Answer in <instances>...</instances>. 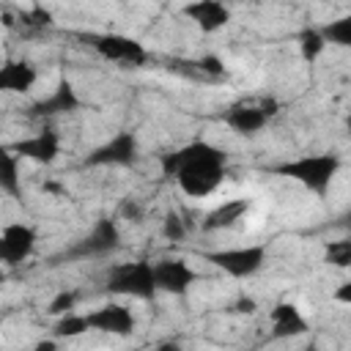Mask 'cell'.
<instances>
[{
	"mask_svg": "<svg viewBox=\"0 0 351 351\" xmlns=\"http://www.w3.org/2000/svg\"><path fill=\"white\" fill-rule=\"evenodd\" d=\"M225 151L206 143V140H195L186 143L170 154L162 156V173L167 178H176L181 192H186L189 197H206L211 195L222 178H225Z\"/></svg>",
	"mask_w": 351,
	"mask_h": 351,
	"instance_id": "1",
	"label": "cell"
},
{
	"mask_svg": "<svg viewBox=\"0 0 351 351\" xmlns=\"http://www.w3.org/2000/svg\"><path fill=\"white\" fill-rule=\"evenodd\" d=\"M271 170L277 176H285V178L307 186L315 195H324L340 170V156L337 154H313V156H299L293 162H282Z\"/></svg>",
	"mask_w": 351,
	"mask_h": 351,
	"instance_id": "2",
	"label": "cell"
},
{
	"mask_svg": "<svg viewBox=\"0 0 351 351\" xmlns=\"http://www.w3.org/2000/svg\"><path fill=\"white\" fill-rule=\"evenodd\" d=\"M107 291L118 296H134V299H151L156 293L154 282V263L134 261V263H115L107 271Z\"/></svg>",
	"mask_w": 351,
	"mask_h": 351,
	"instance_id": "3",
	"label": "cell"
},
{
	"mask_svg": "<svg viewBox=\"0 0 351 351\" xmlns=\"http://www.w3.org/2000/svg\"><path fill=\"white\" fill-rule=\"evenodd\" d=\"M206 261L214 263L217 269L228 271L230 277H239L241 280V277H252L266 263V250H263V244L217 250V252H206Z\"/></svg>",
	"mask_w": 351,
	"mask_h": 351,
	"instance_id": "4",
	"label": "cell"
},
{
	"mask_svg": "<svg viewBox=\"0 0 351 351\" xmlns=\"http://www.w3.org/2000/svg\"><path fill=\"white\" fill-rule=\"evenodd\" d=\"M137 159V137L132 132H118L85 156L88 167H126Z\"/></svg>",
	"mask_w": 351,
	"mask_h": 351,
	"instance_id": "5",
	"label": "cell"
},
{
	"mask_svg": "<svg viewBox=\"0 0 351 351\" xmlns=\"http://www.w3.org/2000/svg\"><path fill=\"white\" fill-rule=\"evenodd\" d=\"M90 47L107 58V60H115V63H129V66H143L148 60V52L145 47L137 41V38H129V36H118V33H104V36H90L88 38Z\"/></svg>",
	"mask_w": 351,
	"mask_h": 351,
	"instance_id": "6",
	"label": "cell"
},
{
	"mask_svg": "<svg viewBox=\"0 0 351 351\" xmlns=\"http://www.w3.org/2000/svg\"><path fill=\"white\" fill-rule=\"evenodd\" d=\"M277 112V101H271V99H263V101H258V104H230L228 110H225V123L233 129V132H239V134H258L266 123H269V118Z\"/></svg>",
	"mask_w": 351,
	"mask_h": 351,
	"instance_id": "7",
	"label": "cell"
},
{
	"mask_svg": "<svg viewBox=\"0 0 351 351\" xmlns=\"http://www.w3.org/2000/svg\"><path fill=\"white\" fill-rule=\"evenodd\" d=\"M197 280V271L181 261V258H162L154 263V282H156V291H165V293H173V296H181L186 293Z\"/></svg>",
	"mask_w": 351,
	"mask_h": 351,
	"instance_id": "8",
	"label": "cell"
},
{
	"mask_svg": "<svg viewBox=\"0 0 351 351\" xmlns=\"http://www.w3.org/2000/svg\"><path fill=\"white\" fill-rule=\"evenodd\" d=\"M36 250V230L22 222H11L0 230V263L16 266L27 261Z\"/></svg>",
	"mask_w": 351,
	"mask_h": 351,
	"instance_id": "9",
	"label": "cell"
},
{
	"mask_svg": "<svg viewBox=\"0 0 351 351\" xmlns=\"http://www.w3.org/2000/svg\"><path fill=\"white\" fill-rule=\"evenodd\" d=\"M118 244H121V230H118L115 219L101 217V219L90 228V233L74 244L71 255H77V258H96V255L112 252Z\"/></svg>",
	"mask_w": 351,
	"mask_h": 351,
	"instance_id": "10",
	"label": "cell"
},
{
	"mask_svg": "<svg viewBox=\"0 0 351 351\" xmlns=\"http://www.w3.org/2000/svg\"><path fill=\"white\" fill-rule=\"evenodd\" d=\"M8 148L22 159H30V162H38V165H49L60 154V137H58L55 129H41V132H36V134H30L25 140H16Z\"/></svg>",
	"mask_w": 351,
	"mask_h": 351,
	"instance_id": "11",
	"label": "cell"
},
{
	"mask_svg": "<svg viewBox=\"0 0 351 351\" xmlns=\"http://www.w3.org/2000/svg\"><path fill=\"white\" fill-rule=\"evenodd\" d=\"M184 16H189L203 33H214L222 30L230 22V11L222 0H192L181 8Z\"/></svg>",
	"mask_w": 351,
	"mask_h": 351,
	"instance_id": "12",
	"label": "cell"
},
{
	"mask_svg": "<svg viewBox=\"0 0 351 351\" xmlns=\"http://www.w3.org/2000/svg\"><path fill=\"white\" fill-rule=\"evenodd\" d=\"M88 329L107 332V335H129L134 329V315L123 304H104L90 310L88 315Z\"/></svg>",
	"mask_w": 351,
	"mask_h": 351,
	"instance_id": "13",
	"label": "cell"
},
{
	"mask_svg": "<svg viewBox=\"0 0 351 351\" xmlns=\"http://www.w3.org/2000/svg\"><path fill=\"white\" fill-rule=\"evenodd\" d=\"M80 107V96L74 90V85L69 80H60L58 88L44 96L41 101H36L30 107V115L33 118H52V115H63V112H74Z\"/></svg>",
	"mask_w": 351,
	"mask_h": 351,
	"instance_id": "14",
	"label": "cell"
},
{
	"mask_svg": "<svg viewBox=\"0 0 351 351\" xmlns=\"http://www.w3.org/2000/svg\"><path fill=\"white\" fill-rule=\"evenodd\" d=\"M36 80V66L27 60H5L0 66V93H27Z\"/></svg>",
	"mask_w": 351,
	"mask_h": 351,
	"instance_id": "15",
	"label": "cell"
},
{
	"mask_svg": "<svg viewBox=\"0 0 351 351\" xmlns=\"http://www.w3.org/2000/svg\"><path fill=\"white\" fill-rule=\"evenodd\" d=\"M307 329L310 324L296 304L280 302L271 310V337H296V335H304Z\"/></svg>",
	"mask_w": 351,
	"mask_h": 351,
	"instance_id": "16",
	"label": "cell"
},
{
	"mask_svg": "<svg viewBox=\"0 0 351 351\" xmlns=\"http://www.w3.org/2000/svg\"><path fill=\"white\" fill-rule=\"evenodd\" d=\"M247 211H250V200H247V197H230V200L219 203L217 208H211V211L203 217V230H208V233H214V230H228V228H233Z\"/></svg>",
	"mask_w": 351,
	"mask_h": 351,
	"instance_id": "17",
	"label": "cell"
},
{
	"mask_svg": "<svg viewBox=\"0 0 351 351\" xmlns=\"http://www.w3.org/2000/svg\"><path fill=\"white\" fill-rule=\"evenodd\" d=\"M0 192L19 195V156L8 145H0Z\"/></svg>",
	"mask_w": 351,
	"mask_h": 351,
	"instance_id": "18",
	"label": "cell"
},
{
	"mask_svg": "<svg viewBox=\"0 0 351 351\" xmlns=\"http://www.w3.org/2000/svg\"><path fill=\"white\" fill-rule=\"evenodd\" d=\"M82 332H88V318L85 315H80V313H63L58 321H55V326H52V335L58 337V340H63V337H77V335H82Z\"/></svg>",
	"mask_w": 351,
	"mask_h": 351,
	"instance_id": "19",
	"label": "cell"
},
{
	"mask_svg": "<svg viewBox=\"0 0 351 351\" xmlns=\"http://www.w3.org/2000/svg\"><path fill=\"white\" fill-rule=\"evenodd\" d=\"M324 41L337 44V47H351V16H340L335 22H329L326 27H321Z\"/></svg>",
	"mask_w": 351,
	"mask_h": 351,
	"instance_id": "20",
	"label": "cell"
},
{
	"mask_svg": "<svg viewBox=\"0 0 351 351\" xmlns=\"http://www.w3.org/2000/svg\"><path fill=\"white\" fill-rule=\"evenodd\" d=\"M324 47H326V41H324L321 30L307 27V30H302V33H299V52H302V58H304L307 63H313V60L324 52Z\"/></svg>",
	"mask_w": 351,
	"mask_h": 351,
	"instance_id": "21",
	"label": "cell"
},
{
	"mask_svg": "<svg viewBox=\"0 0 351 351\" xmlns=\"http://www.w3.org/2000/svg\"><path fill=\"white\" fill-rule=\"evenodd\" d=\"M326 261L335 263V266H340V269H346V266L351 263V241H348V239L329 241V247H326Z\"/></svg>",
	"mask_w": 351,
	"mask_h": 351,
	"instance_id": "22",
	"label": "cell"
},
{
	"mask_svg": "<svg viewBox=\"0 0 351 351\" xmlns=\"http://www.w3.org/2000/svg\"><path fill=\"white\" fill-rule=\"evenodd\" d=\"M184 233H186L184 219H181L176 211H170V214L165 217V236H167L170 241H181V239H184Z\"/></svg>",
	"mask_w": 351,
	"mask_h": 351,
	"instance_id": "23",
	"label": "cell"
},
{
	"mask_svg": "<svg viewBox=\"0 0 351 351\" xmlns=\"http://www.w3.org/2000/svg\"><path fill=\"white\" fill-rule=\"evenodd\" d=\"M74 302H77V296H74L71 291H63V293H58V296L49 302V313H52V315H63V313H69V310L74 307Z\"/></svg>",
	"mask_w": 351,
	"mask_h": 351,
	"instance_id": "24",
	"label": "cell"
},
{
	"mask_svg": "<svg viewBox=\"0 0 351 351\" xmlns=\"http://www.w3.org/2000/svg\"><path fill=\"white\" fill-rule=\"evenodd\" d=\"M121 214H123L126 219H132V222H143V206H140L137 200H132V197H126V200L121 203Z\"/></svg>",
	"mask_w": 351,
	"mask_h": 351,
	"instance_id": "25",
	"label": "cell"
},
{
	"mask_svg": "<svg viewBox=\"0 0 351 351\" xmlns=\"http://www.w3.org/2000/svg\"><path fill=\"white\" fill-rule=\"evenodd\" d=\"M233 310H236V313H244V315H252V313L258 310V304H255V299H250V296H239V299L233 302Z\"/></svg>",
	"mask_w": 351,
	"mask_h": 351,
	"instance_id": "26",
	"label": "cell"
},
{
	"mask_svg": "<svg viewBox=\"0 0 351 351\" xmlns=\"http://www.w3.org/2000/svg\"><path fill=\"white\" fill-rule=\"evenodd\" d=\"M200 69H206V71H211V74H222V71H225L222 60L214 58V55H211V58H203V60H200Z\"/></svg>",
	"mask_w": 351,
	"mask_h": 351,
	"instance_id": "27",
	"label": "cell"
},
{
	"mask_svg": "<svg viewBox=\"0 0 351 351\" xmlns=\"http://www.w3.org/2000/svg\"><path fill=\"white\" fill-rule=\"evenodd\" d=\"M335 299H340V302H351V282H340V291L335 293Z\"/></svg>",
	"mask_w": 351,
	"mask_h": 351,
	"instance_id": "28",
	"label": "cell"
},
{
	"mask_svg": "<svg viewBox=\"0 0 351 351\" xmlns=\"http://www.w3.org/2000/svg\"><path fill=\"white\" fill-rule=\"evenodd\" d=\"M36 348H38V351H44V348H55V343H52V340H47V343H38Z\"/></svg>",
	"mask_w": 351,
	"mask_h": 351,
	"instance_id": "29",
	"label": "cell"
},
{
	"mask_svg": "<svg viewBox=\"0 0 351 351\" xmlns=\"http://www.w3.org/2000/svg\"><path fill=\"white\" fill-rule=\"evenodd\" d=\"M0 282H5V271L3 269H0Z\"/></svg>",
	"mask_w": 351,
	"mask_h": 351,
	"instance_id": "30",
	"label": "cell"
}]
</instances>
